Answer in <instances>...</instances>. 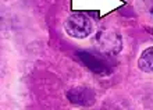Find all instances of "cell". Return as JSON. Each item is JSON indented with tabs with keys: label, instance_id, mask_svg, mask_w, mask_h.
I'll return each instance as SVG.
<instances>
[{
	"label": "cell",
	"instance_id": "cell-1",
	"mask_svg": "<svg viewBox=\"0 0 153 110\" xmlns=\"http://www.w3.org/2000/svg\"><path fill=\"white\" fill-rule=\"evenodd\" d=\"M95 48L106 57L117 56L123 50V38L111 29H102L95 36Z\"/></svg>",
	"mask_w": 153,
	"mask_h": 110
},
{
	"label": "cell",
	"instance_id": "cell-2",
	"mask_svg": "<svg viewBox=\"0 0 153 110\" xmlns=\"http://www.w3.org/2000/svg\"><path fill=\"white\" fill-rule=\"evenodd\" d=\"M64 29L67 35L75 39H84L92 33V20L84 13H74L64 21Z\"/></svg>",
	"mask_w": 153,
	"mask_h": 110
},
{
	"label": "cell",
	"instance_id": "cell-3",
	"mask_svg": "<svg viewBox=\"0 0 153 110\" xmlns=\"http://www.w3.org/2000/svg\"><path fill=\"white\" fill-rule=\"evenodd\" d=\"M78 57L93 74L105 77V75H109L111 73V68H110L109 61L106 60V56H103L99 52L81 50V52H78Z\"/></svg>",
	"mask_w": 153,
	"mask_h": 110
},
{
	"label": "cell",
	"instance_id": "cell-4",
	"mask_svg": "<svg viewBox=\"0 0 153 110\" xmlns=\"http://www.w3.org/2000/svg\"><path fill=\"white\" fill-rule=\"evenodd\" d=\"M67 99L73 105L89 107L95 103L96 95H95V91L89 86H75L67 92Z\"/></svg>",
	"mask_w": 153,
	"mask_h": 110
},
{
	"label": "cell",
	"instance_id": "cell-5",
	"mask_svg": "<svg viewBox=\"0 0 153 110\" xmlns=\"http://www.w3.org/2000/svg\"><path fill=\"white\" fill-rule=\"evenodd\" d=\"M138 67L141 71L153 74V46L145 49L138 59Z\"/></svg>",
	"mask_w": 153,
	"mask_h": 110
},
{
	"label": "cell",
	"instance_id": "cell-6",
	"mask_svg": "<svg viewBox=\"0 0 153 110\" xmlns=\"http://www.w3.org/2000/svg\"><path fill=\"white\" fill-rule=\"evenodd\" d=\"M150 13H152V14H153V7H152V8H150Z\"/></svg>",
	"mask_w": 153,
	"mask_h": 110
}]
</instances>
